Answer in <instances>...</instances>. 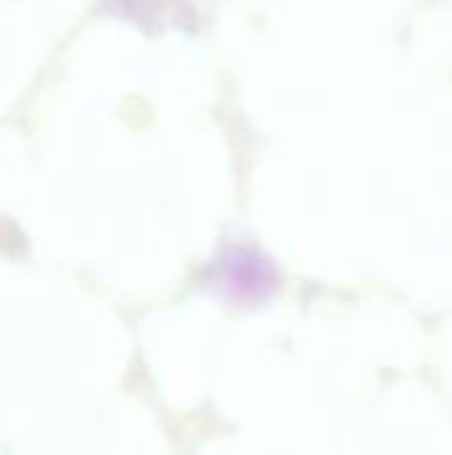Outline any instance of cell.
Returning a JSON list of instances; mask_svg holds the SVG:
<instances>
[{
    "label": "cell",
    "instance_id": "obj_1",
    "mask_svg": "<svg viewBox=\"0 0 452 455\" xmlns=\"http://www.w3.org/2000/svg\"><path fill=\"white\" fill-rule=\"evenodd\" d=\"M213 283L226 299L240 304H256L274 291L277 272L272 261H266L261 253L250 248H234L224 253L213 267Z\"/></svg>",
    "mask_w": 452,
    "mask_h": 455
}]
</instances>
